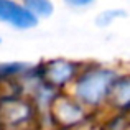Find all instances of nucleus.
Here are the masks:
<instances>
[{"mask_svg":"<svg viewBox=\"0 0 130 130\" xmlns=\"http://www.w3.org/2000/svg\"><path fill=\"white\" fill-rule=\"evenodd\" d=\"M120 73L122 71L119 68L109 64H81L73 84L68 89V94L84 105L89 112H95L107 105L110 89Z\"/></svg>","mask_w":130,"mask_h":130,"instance_id":"obj_1","label":"nucleus"},{"mask_svg":"<svg viewBox=\"0 0 130 130\" xmlns=\"http://www.w3.org/2000/svg\"><path fill=\"white\" fill-rule=\"evenodd\" d=\"M63 3L71 10H86L97 3V0H63Z\"/></svg>","mask_w":130,"mask_h":130,"instance_id":"obj_10","label":"nucleus"},{"mask_svg":"<svg viewBox=\"0 0 130 130\" xmlns=\"http://www.w3.org/2000/svg\"><path fill=\"white\" fill-rule=\"evenodd\" d=\"M3 43V38H2V36H0V44H2Z\"/></svg>","mask_w":130,"mask_h":130,"instance_id":"obj_11","label":"nucleus"},{"mask_svg":"<svg viewBox=\"0 0 130 130\" xmlns=\"http://www.w3.org/2000/svg\"><path fill=\"white\" fill-rule=\"evenodd\" d=\"M20 2L38 22L51 18L56 12V5L53 0H20Z\"/></svg>","mask_w":130,"mask_h":130,"instance_id":"obj_8","label":"nucleus"},{"mask_svg":"<svg viewBox=\"0 0 130 130\" xmlns=\"http://www.w3.org/2000/svg\"><path fill=\"white\" fill-rule=\"evenodd\" d=\"M40 66H41V77L44 83L58 89L59 92H68L81 68V63L68 58H54V59L44 61Z\"/></svg>","mask_w":130,"mask_h":130,"instance_id":"obj_4","label":"nucleus"},{"mask_svg":"<svg viewBox=\"0 0 130 130\" xmlns=\"http://www.w3.org/2000/svg\"><path fill=\"white\" fill-rule=\"evenodd\" d=\"M127 17V12L124 8H109V10H104L101 12L97 17H95V25L99 28H107L110 26L115 20L119 18H125Z\"/></svg>","mask_w":130,"mask_h":130,"instance_id":"obj_9","label":"nucleus"},{"mask_svg":"<svg viewBox=\"0 0 130 130\" xmlns=\"http://www.w3.org/2000/svg\"><path fill=\"white\" fill-rule=\"evenodd\" d=\"M107 105L114 109V112L119 114H127L128 105H130V76L128 73L122 71L119 77L115 79L114 86L110 89Z\"/></svg>","mask_w":130,"mask_h":130,"instance_id":"obj_6","label":"nucleus"},{"mask_svg":"<svg viewBox=\"0 0 130 130\" xmlns=\"http://www.w3.org/2000/svg\"><path fill=\"white\" fill-rule=\"evenodd\" d=\"M31 66L33 64L26 61H0V84L20 83Z\"/></svg>","mask_w":130,"mask_h":130,"instance_id":"obj_7","label":"nucleus"},{"mask_svg":"<svg viewBox=\"0 0 130 130\" xmlns=\"http://www.w3.org/2000/svg\"><path fill=\"white\" fill-rule=\"evenodd\" d=\"M38 114L30 99L23 95H7L0 99V127L18 130L33 120V115Z\"/></svg>","mask_w":130,"mask_h":130,"instance_id":"obj_3","label":"nucleus"},{"mask_svg":"<svg viewBox=\"0 0 130 130\" xmlns=\"http://www.w3.org/2000/svg\"><path fill=\"white\" fill-rule=\"evenodd\" d=\"M92 112H89L68 92H61L51 105L48 117H51V122L63 130H76L86 124Z\"/></svg>","mask_w":130,"mask_h":130,"instance_id":"obj_2","label":"nucleus"},{"mask_svg":"<svg viewBox=\"0 0 130 130\" xmlns=\"http://www.w3.org/2000/svg\"><path fill=\"white\" fill-rule=\"evenodd\" d=\"M0 23L15 31H30L35 30L40 22L20 0H0Z\"/></svg>","mask_w":130,"mask_h":130,"instance_id":"obj_5","label":"nucleus"}]
</instances>
